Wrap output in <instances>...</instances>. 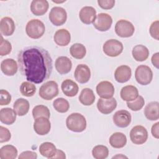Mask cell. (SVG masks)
Returning a JSON list of instances; mask_svg holds the SVG:
<instances>
[{"label":"cell","instance_id":"7c38bea8","mask_svg":"<svg viewBox=\"0 0 159 159\" xmlns=\"http://www.w3.org/2000/svg\"><path fill=\"white\" fill-rule=\"evenodd\" d=\"M96 93L101 98L109 99L112 98L114 94V87L108 81H102L96 86Z\"/></svg>","mask_w":159,"mask_h":159},{"label":"cell","instance_id":"60d3db41","mask_svg":"<svg viewBox=\"0 0 159 159\" xmlns=\"http://www.w3.org/2000/svg\"><path fill=\"white\" fill-rule=\"evenodd\" d=\"M11 137V134L9 129L3 126H0V143L8 142Z\"/></svg>","mask_w":159,"mask_h":159},{"label":"cell","instance_id":"7402d4cb","mask_svg":"<svg viewBox=\"0 0 159 159\" xmlns=\"http://www.w3.org/2000/svg\"><path fill=\"white\" fill-rule=\"evenodd\" d=\"M1 70L6 76L14 75L18 70L16 61L12 58H6L1 63Z\"/></svg>","mask_w":159,"mask_h":159},{"label":"cell","instance_id":"b9f144b4","mask_svg":"<svg viewBox=\"0 0 159 159\" xmlns=\"http://www.w3.org/2000/svg\"><path fill=\"white\" fill-rule=\"evenodd\" d=\"M158 24H159V21L158 20L154 21L153 22H152L149 29L150 35L157 40H158V35H159Z\"/></svg>","mask_w":159,"mask_h":159},{"label":"cell","instance_id":"d590c367","mask_svg":"<svg viewBox=\"0 0 159 159\" xmlns=\"http://www.w3.org/2000/svg\"><path fill=\"white\" fill-rule=\"evenodd\" d=\"M53 106L57 112L60 113H65L69 110L70 104L66 99L63 98H59L54 100L53 102Z\"/></svg>","mask_w":159,"mask_h":159},{"label":"cell","instance_id":"4316f807","mask_svg":"<svg viewBox=\"0 0 159 159\" xmlns=\"http://www.w3.org/2000/svg\"><path fill=\"white\" fill-rule=\"evenodd\" d=\"M16 113L10 107L2 108L0 111V120L6 125L12 124L16 120Z\"/></svg>","mask_w":159,"mask_h":159},{"label":"cell","instance_id":"8d00e7d4","mask_svg":"<svg viewBox=\"0 0 159 159\" xmlns=\"http://www.w3.org/2000/svg\"><path fill=\"white\" fill-rule=\"evenodd\" d=\"M32 113L34 119L40 117H45L49 119L50 116L48 108L44 105H37L35 106L32 109Z\"/></svg>","mask_w":159,"mask_h":159},{"label":"cell","instance_id":"4dcf8cb0","mask_svg":"<svg viewBox=\"0 0 159 159\" xmlns=\"http://www.w3.org/2000/svg\"><path fill=\"white\" fill-rule=\"evenodd\" d=\"M57 151L55 145L49 142H45L40 144L39 147V152L44 157L52 159Z\"/></svg>","mask_w":159,"mask_h":159},{"label":"cell","instance_id":"ac0fdd59","mask_svg":"<svg viewBox=\"0 0 159 159\" xmlns=\"http://www.w3.org/2000/svg\"><path fill=\"white\" fill-rule=\"evenodd\" d=\"M132 76L131 68L127 65H120L118 66L114 72V78L116 81L124 83L128 81Z\"/></svg>","mask_w":159,"mask_h":159},{"label":"cell","instance_id":"44dd1931","mask_svg":"<svg viewBox=\"0 0 159 159\" xmlns=\"http://www.w3.org/2000/svg\"><path fill=\"white\" fill-rule=\"evenodd\" d=\"M48 7L46 0H34L30 4V11L35 16H43L47 12Z\"/></svg>","mask_w":159,"mask_h":159},{"label":"cell","instance_id":"52a82bcc","mask_svg":"<svg viewBox=\"0 0 159 159\" xmlns=\"http://www.w3.org/2000/svg\"><path fill=\"white\" fill-rule=\"evenodd\" d=\"M135 31L134 25L129 21L124 19L118 20L115 25V32L120 37L127 38L132 36Z\"/></svg>","mask_w":159,"mask_h":159},{"label":"cell","instance_id":"d6986e66","mask_svg":"<svg viewBox=\"0 0 159 159\" xmlns=\"http://www.w3.org/2000/svg\"><path fill=\"white\" fill-rule=\"evenodd\" d=\"M16 29L13 19L10 17H4L0 21V30L1 35L10 36L13 34Z\"/></svg>","mask_w":159,"mask_h":159},{"label":"cell","instance_id":"8fae6325","mask_svg":"<svg viewBox=\"0 0 159 159\" xmlns=\"http://www.w3.org/2000/svg\"><path fill=\"white\" fill-rule=\"evenodd\" d=\"M114 124L121 128L127 127L131 122L132 116L130 113L126 110H119L114 113L112 117Z\"/></svg>","mask_w":159,"mask_h":159},{"label":"cell","instance_id":"1f68e13d","mask_svg":"<svg viewBox=\"0 0 159 159\" xmlns=\"http://www.w3.org/2000/svg\"><path fill=\"white\" fill-rule=\"evenodd\" d=\"M18 154L16 147L12 145H6L0 148L1 159H14Z\"/></svg>","mask_w":159,"mask_h":159},{"label":"cell","instance_id":"f35d334b","mask_svg":"<svg viewBox=\"0 0 159 159\" xmlns=\"http://www.w3.org/2000/svg\"><path fill=\"white\" fill-rule=\"evenodd\" d=\"M12 50V45L11 43L7 40H4L1 36L0 41V55L4 56L9 54Z\"/></svg>","mask_w":159,"mask_h":159},{"label":"cell","instance_id":"30bf717a","mask_svg":"<svg viewBox=\"0 0 159 159\" xmlns=\"http://www.w3.org/2000/svg\"><path fill=\"white\" fill-rule=\"evenodd\" d=\"M93 26L99 31L105 32L108 30L112 24V19L107 13H100L94 21Z\"/></svg>","mask_w":159,"mask_h":159},{"label":"cell","instance_id":"3957f363","mask_svg":"<svg viewBox=\"0 0 159 159\" xmlns=\"http://www.w3.org/2000/svg\"><path fill=\"white\" fill-rule=\"evenodd\" d=\"M45 27L43 22L39 19L30 20L25 27V32L28 37L33 39L40 38L45 33Z\"/></svg>","mask_w":159,"mask_h":159},{"label":"cell","instance_id":"8992f818","mask_svg":"<svg viewBox=\"0 0 159 159\" xmlns=\"http://www.w3.org/2000/svg\"><path fill=\"white\" fill-rule=\"evenodd\" d=\"M123 44L116 39L107 40L102 46L104 53L109 57H116L119 56L123 51Z\"/></svg>","mask_w":159,"mask_h":159},{"label":"cell","instance_id":"7dc6e473","mask_svg":"<svg viewBox=\"0 0 159 159\" xmlns=\"http://www.w3.org/2000/svg\"><path fill=\"white\" fill-rule=\"evenodd\" d=\"M66 158L65 156V153L61 150L59 149H57V151L55 152V155L53 156L52 159L54 158H61V159H65Z\"/></svg>","mask_w":159,"mask_h":159},{"label":"cell","instance_id":"e575fe53","mask_svg":"<svg viewBox=\"0 0 159 159\" xmlns=\"http://www.w3.org/2000/svg\"><path fill=\"white\" fill-rule=\"evenodd\" d=\"M20 92L24 96L32 97L36 92V87L29 81H24L20 84Z\"/></svg>","mask_w":159,"mask_h":159},{"label":"cell","instance_id":"ffe728a7","mask_svg":"<svg viewBox=\"0 0 159 159\" xmlns=\"http://www.w3.org/2000/svg\"><path fill=\"white\" fill-rule=\"evenodd\" d=\"M53 40L55 43L58 46H66L71 40L70 33L65 29H58L54 34Z\"/></svg>","mask_w":159,"mask_h":159},{"label":"cell","instance_id":"5b68a950","mask_svg":"<svg viewBox=\"0 0 159 159\" xmlns=\"http://www.w3.org/2000/svg\"><path fill=\"white\" fill-rule=\"evenodd\" d=\"M135 78L140 84L147 85L151 83L153 79V72L148 66L141 65L135 70Z\"/></svg>","mask_w":159,"mask_h":159},{"label":"cell","instance_id":"bcb514c9","mask_svg":"<svg viewBox=\"0 0 159 159\" xmlns=\"http://www.w3.org/2000/svg\"><path fill=\"white\" fill-rule=\"evenodd\" d=\"M151 61H152L153 65L156 68L158 69V66H159V53L158 52H157L152 55Z\"/></svg>","mask_w":159,"mask_h":159},{"label":"cell","instance_id":"ba28073f","mask_svg":"<svg viewBox=\"0 0 159 159\" xmlns=\"http://www.w3.org/2000/svg\"><path fill=\"white\" fill-rule=\"evenodd\" d=\"M48 18L53 25L60 26L66 22L67 13L65 9L61 7H53L50 11Z\"/></svg>","mask_w":159,"mask_h":159},{"label":"cell","instance_id":"74e56055","mask_svg":"<svg viewBox=\"0 0 159 159\" xmlns=\"http://www.w3.org/2000/svg\"><path fill=\"white\" fill-rule=\"evenodd\" d=\"M145 104V100L142 96H139L135 100L127 102V107L133 111H138L140 110Z\"/></svg>","mask_w":159,"mask_h":159},{"label":"cell","instance_id":"7a4b0ae2","mask_svg":"<svg viewBox=\"0 0 159 159\" xmlns=\"http://www.w3.org/2000/svg\"><path fill=\"white\" fill-rule=\"evenodd\" d=\"M66 127L75 132H81L86 128V120L81 114L75 112L70 114L66 119Z\"/></svg>","mask_w":159,"mask_h":159},{"label":"cell","instance_id":"ab89813d","mask_svg":"<svg viewBox=\"0 0 159 159\" xmlns=\"http://www.w3.org/2000/svg\"><path fill=\"white\" fill-rule=\"evenodd\" d=\"M11 101V95L10 93L5 90L1 89L0 91V105L5 106L9 104Z\"/></svg>","mask_w":159,"mask_h":159},{"label":"cell","instance_id":"c3c4849f","mask_svg":"<svg viewBox=\"0 0 159 159\" xmlns=\"http://www.w3.org/2000/svg\"><path fill=\"white\" fill-rule=\"evenodd\" d=\"M127 158V157H126L125 155H123L122 154H119V155L117 154L116 156L112 157V158Z\"/></svg>","mask_w":159,"mask_h":159},{"label":"cell","instance_id":"603a6c76","mask_svg":"<svg viewBox=\"0 0 159 159\" xmlns=\"http://www.w3.org/2000/svg\"><path fill=\"white\" fill-rule=\"evenodd\" d=\"M61 89L63 94L68 97L75 96L79 90L78 84L71 80H65L61 85Z\"/></svg>","mask_w":159,"mask_h":159},{"label":"cell","instance_id":"f1b7e54d","mask_svg":"<svg viewBox=\"0 0 159 159\" xmlns=\"http://www.w3.org/2000/svg\"><path fill=\"white\" fill-rule=\"evenodd\" d=\"M132 57L137 61H143L146 60L149 56L148 49L143 45H135L132 51Z\"/></svg>","mask_w":159,"mask_h":159},{"label":"cell","instance_id":"ee69618b","mask_svg":"<svg viewBox=\"0 0 159 159\" xmlns=\"http://www.w3.org/2000/svg\"><path fill=\"white\" fill-rule=\"evenodd\" d=\"M37 158V153L32 151H24L18 157L19 159H36Z\"/></svg>","mask_w":159,"mask_h":159},{"label":"cell","instance_id":"cb8c5ba5","mask_svg":"<svg viewBox=\"0 0 159 159\" xmlns=\"http://www.w3.org/2000/svg\"><path fill=\"white\" fill-rule=\"evenodd\" d=\"M120 94L122 100L130 102L135 100L139 96V91L133 85H127L121 89Z\"/></svg>","mask_w":159,"mask_h":159},{"label":"cell","instance_id":"e0dca14e","mask_svg":"<svg viewBox=\"0 0 159 159\" xmlns=\"http://www.w3.org/2000/svg\"><path fill=\"white\" fill-rule=\"evenodd\" d=\"M80 20L85 24H90L94 22L96 17V11L91 6L83 7L79 12Z\"/></svg>","mask_w":159,"mask_h":159},{"label":"cell","instance_id":"f6af8a7d","mask_svg":"<svg viewBox=\"0 0 159 159\" xmlns=\"http://www.w3.org/2000/svg\"><path fill=\"white\" fill-rule=\"evenodd\" d=\"M159 122H157L155 124H154L151 129V132L152 134V136L156 139L159 138Z\"/></svg>","mask_w":159,"mask_h":159},{"label":"cell","instance_id":"484cf974","mask_svg":"<svg viewBox=\"0 0 159 159\" xmlns=\"http://www.w3.org/2000/svg\"><path fill=\"white\" fill-rule=\"evenodd\" d=\"M109 144L115 148H120L124 147L127 143V137L122 132H117L112 134L109 137Z\"/></svg>","mask_w":159,"mask_h":159},{"label":"cell","instance_id":"4fadbf2b","mask_svg":"<svg viewBox=\"0 0 159 159\" xmlns=\"http://www.w3.org/2000/svg\"><path fill=\"white\" fill-rule=\"evenodd\" d=\"M117 104V101L114 98L109 99L100 98L98 101L97 107L101 113L109 114L116 108Z\"/></svg>","mask_w":159,"mask_h":159},{"label":"cell","instance_id":"6da1fadb","mask_svg":"<svg viewBox=\"0 0 159 159\" xmlns=\"http://www.w3.org/2000/svg\"><path fill=\"white\" fill-rule=\"evenodd\" d=\"M19 70L27 80L35 84L41 83L50 76L52 69V59L45 48L30 46L22 49L17 55Z\"/></svg>","mask_w":159,"mask_h":159},{"label":"cell","instance_id":"7bdbcfd3","mask_svg":"<svg viewBox=\"0 0 159 159\" xmlns=\"http://www.w3.org/2000/svg\"><path fill=\"white\" fill-rule=\"evenodd\" d=\"M98 4L103 9H111L115 5L114 0H98Z\"/></svg>","mask_w":159,"mask_h":159},{"label":"cell","instance_id":"d6a6232c","mask_svg":"<svg viewBox=\"0 0 159 159\" xmlns=\"http://www.w3.org/2000/svg\"><path fill=\"white\" fill-rule=\"evenodd\" d=\"M70 53L73 58L76 59H82L86 54V49L83 44L76 43L71 46Z\"/></svg>","mask_w":159,"mask_h":159},{"label":"cell","instance_id":"5bb4252c","mask_svg":"<svg viewBox=\"0 0 159 159\" xmlns=\"http://www.w3.org/2000/svg\"><path fill=\"white\" fill-rule=\"evenodd\" d=\"M51 129V124L48 118L40 117L35 119L34 123V131L40 135L47 134Z\"/></svg>","mask_w":159,"mask_h":159},{"label":"cell","instance_id":"83f0119b","mask_svg":"<svg viewBox=\"0 0 159 159\" xmlns=\"http://www.w3.org/2000/svg\"><path fill=\"white\" fill-rule=\"evenodd\" d=\"M30 108L29 101L24 98L17 99L13 104V109L19 116H23L27 114Z\"/></svg>","mask_w":159,"mask_h":159},{"label":"cell","instance_id":"9c48e42d","mask_svg":"<svg viewBox=\"0 0 159 159\" xmlns=\"http://www.w3.org/2000/svg\"><path fill=\"white\" fill-rule=\"evenodd\" d=\"M130 139L136 145L143 144L148 139V132L142 125L134 126L130 132Z\"/></svg>","mask_w":159,"mask_h":159},{"label":"cell","instance_id":"d4e9b609","mask_svg":"<svg viewBox=\"0 0 159 159\" xmlns=\"http://www.w3.org/2000/svg\"><path fill=\"white\" fill-rule=\"evenodd\" d=\"M159 103L157 101L149 102L145 107L144 115L150 120H157L159 118Z\"/></svg>","mask_w":159,"mask_h":159},{"label":"cell","instance_id":"2e32d148","mask_svg":"<svg viewBox=\"0 0 159 159\" xmlns=\"http://www.w3.org/2000/svg\"><path fill=\"white\" fill-rule=\"evenodd\" d=\"M55 66L58 73L60 75H65L71 71L72 62L67 57L61 56L56 59Z\"/></svg>","mask_w":159,"mask_h":159},{"label":"cell","instance_id":"9a60e30c","mask_svg":"<svg viewBox=\"0 0 159 159\" xmlns=\"http://www.w3.org/2000/svg\"><path fill=\"white\" fill-rule=\"evenodd\" d=\"M74 76L78 83L81 84L86 83L91 78L90 68L85 64H80L75 70Z\"/></svg>","mask_w":159,"mask_h":159},{"label":"cell","instance_id":"277c9868","mask_svg":"<svg viewBox=\"0 0 159 159\" xmlns=\"http://www.w3.org/2000/svg\"><path fill=\"white\" fill-rule=\"evenodd\" d=\"M58 86L55 81H48L43 84L39 91V96L43 99L49 101L58 94Z\"/></svg>","mask_w":159,"mask_h":159},{"label":"cell","instance_id":"f546056e","mask_svg":"<svg viewBox=\"0 0 159 159\" xmlns=\"http://www.w3.org/2000/svg\"><path fill=\"white\" fill-rule=\"evenodd\" d=\"M80 102L84 106H91L95 101V95L93 91L88 88L82 89L79 96Z\"/></svg>","mask_w":159,"mask_h":159},{"label":"cell","instance_id":"836d02e7","mask_svg":"<svg viewBox=\"0 0 159 159\" xmlns=\"http://www.w3.org/2000/svg\"><path fill=\"white\" fill-rule=\"evenodd\" d=\"M92 155L95 159H105L109 155V149L102 145H96L92 150Z\"/></svg>","mask_w":159,"mask_h":159}]
</instances>
